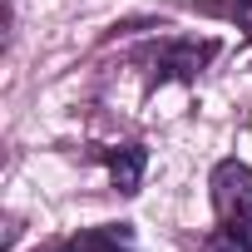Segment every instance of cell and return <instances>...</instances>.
Returning a JSON list of instances; mask_svg holds the SVG:
<instances>
[{
	"instance_id": "cell-2",
	"label": "cell",
	"mask_w": 252,
	"mask_h": 252,
	"mask_svg": "<svg viewBox=\"0 0 252 252\" xmlns=\"http://www.w3.org/2000/svg\"><path fill=\"white\" fill-rule=\"evenodd\" d=\"M213 213L218 222H252V168L222 158L213 168Z\"/></svg>"
},
{
	"instance_id": "cell-4",
	"label": "cell",
	"mask_w": 252,
	"mask_h": 252,
	"mask_svg": "<svg viewBox=\"0 0 252 252\" xmlns=\"http://www.w3.org/2000/svg\"><path fill=\"white\" fill-rule=\"evenodd\" d=\"M60 252H134L129 247V232H124V222L119 227H94V232H79L69 247H60Z\"/></svg>"
},
{
	"instance_id": "cell-3",
	"label": "cell",
	"mask_w": 252,
	"mask_h": 252,
	"mask_svg": "<svg viewBox=\"0 0 252 252\" xmlns=\"http://www.w3.org/2000/svg\"><path fill=\"white\" fill-rule=\"evenodd\" d=\"M99 158L109 163V178H114V188H119V193H139V183H144V168H149V154H144L139 144L104 149Z\"/></svg>"
},
{
	"instance_id": "cell-1",
	"label": "cell",
	"mask_w": 252,
	"mask_h": 252,
	"mask_svg": "<svg viewBox=\"0 0 252 252\" xmlns=\"http://www.w3.org/2000/svg\"><path fill=\"white\" fill-rule=\"evenodd\" d=\"M213 55H218V40H158L144 50V64L154 84H168V79H198Z\"/></svg>"
},
{
	"instance_id": "cell-6",
	"label": "cell",
	"mask_w": 252,
	"mask_h": 252,
	"mask_svg": "<svg viewBox=\"0 0 252 252\" xmlns=\"http://www.w3.org/2000/svg\"><path fill=\"white\" fill-rule=\"evenodd\" d=\"M232 20L242 25V35L252 40V0H232Z\"/></svg>"
},
{
	"instance_id": "cell-5",
	"label": "cell",
	"mask_w": 252,
	"mask_h": 252,
	"mask_svg": "<svg viewBox=\"0 0 252 252\" xmlns=\"http://www.w3.org/2000/svg\"><path fill=\"white\" fill-rule=\"evenodd\" d=\"M198 252H252V222H218Z\"/></svg>"
}]
</instances>
